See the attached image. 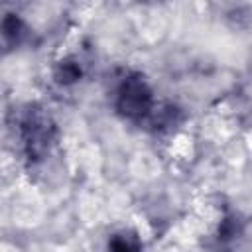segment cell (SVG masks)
Here are the masks:
<instances>
[{"mask_svg": "<svg viewBox=\"0 0 252 252\" xmlns=\"http://www.w3.org/2000/svg\"><path fill=\"white\" fill-rule=\"evenodd\" d=\"M116 108L130 120H142L154 108L152 89L140 75H128L116 91Z\"/></svg>", "mask_w": 252, "mask_h": 252, "instance_id": "6da1fadb", "label": "cell"}, {"mask_svg": "<svg viewBox=\"0 0 252 252\" xmlns=\"http://www.w3.org/2000/svg\"><path fill=\"white\" fill-rule=\"evenodd\" d=\"M53 132L55 128H53L49 114H45L39 108H30L20 122V134H22L24 148L28 156L33 159H39L47 152L53 140Z\"/></svg>", "mask_w": 252, "mask_h": 252, "instance_id": "7a4b0ae2", "label": "cell"}, {"mask_svg": "<svg viewBox=\"0 0 252 252\" xmlns=\"http://www.w3.org/2000/svg\"><path fill=\"white\" fill-rule=\"evenodd\" d=\"M108 250L110 252H140L142 246H140V240L134 232H116L110 236L108 240Z\"/></svg>", "mask_w": 252, "mask_h": 252, "instance_id": "3957f363", "label": "cell"}, {"mask_svg": "<svg viewBox=\"0 0 252 252\" xmlns=\"http://www.w3.org/2000/svg\"><path fill=\"white\" fill-rule=\"evenodd\" d=\"M79 77H81V67H79V63L73 61V59L61 61V63L57 65V69H55V81L61 83V85H71V83H75Z\"/></svg>", "mask_w": 252, "mask_h": 252, "instance_id": "277c9868", "label": "cell"}, {"mask_svg": "<svg viewBox=\"0 0 252 252\" xmlns=\"http://www.w3.org/2000/svg\"><path fill=\"white\" fill-rule=\"evenodd\" d=\"M2 35L8 43H16L18 37L22 35V22L14 16V14H8L2 22Z\"/></svg>", "mask_w": 252, "mask_h": 252, "instance_id": "5b68a950", "label": "cell"}]
</instances>
